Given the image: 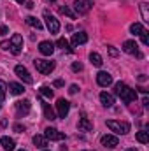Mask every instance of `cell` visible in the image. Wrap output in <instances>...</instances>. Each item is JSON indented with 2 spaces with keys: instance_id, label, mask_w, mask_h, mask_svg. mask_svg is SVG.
Returning a JSON list of instances; mask_svg holds the SVG:
<instances>
[{
  "instance_id": "6da1fadb",
  "label": "cell",
  "mask_w": 149,
  "mask_h": 151,
  "mask_svg": "<svg viewBox=\"0 0 149 151\" xmlns=\"http://www.w3.org/2000/svg\"><path fill=\"white\" fill-rule=\"evenodd\" d=\"M114 93L125 102V104H130V102H133L135 99H137V91L135 90H132L130 86H126L125 83H116L114 84Z\"/></svg>"
},
{
  "instance_id": "7a4b0ae2",
  "label": "cell",
  "mask_w": 149,
  "mask_h": 151,
  "mask_svg": "<svg viewBox=\"0 0 149 151\" xmlns=\"http://www.w3.org/2000/svg\"><path fill=\"white\" fill-rule=\"evenodd\" d=\"M107 127L111 128L114 134H117V135H125V134H128V132H130V123H126V121L109 119V121H107Z\"/></svg>"
},
{
  "instance_id": "3957f363",
  "label": "cell",
  "mask_w": 149,
  "mask_h": 151,
  "mask_svg": "<svg viewBox=\"0 0 149 151\" xmlns=\"http://www.w3.org/2000/svg\"><path fill=\"white\" fill-rule=\"evenodd\" d=\"M34 65L40 74H51L54 70V62H49V60H35Z\"/></svg>"
},
{
  "instance_id": "277c9868",
  "label": "cell",
  "mask_w": 149,
  "mask_h": 151,
  "mask_svg": "<svg viewBox=\"0 0 149 151\" xmlns=\"http://www.w3.org/2000/svg\"><path fill=\"white\" fill-rule=\"evenodd\" d=\"M9 49H11V53L12 55H19L21 53V49H23V37L19 35V34H14L11 40H9Z\"/></svg>"
},
{
  "instance_id": "5b68a950",
  "label": "cell",
  "mask_w": 149,
  "mask_h": 151,
  "mask_svg": "<svg viewBox=\"0 0 149 151\" xmlns=\"http://www.w3.org/2000/svg\"><path fill=\"white\" fill-rule=\"evenodd\" d=\"M44 18H46V25H47V30H49L51 34H58V32H60V21H58L54 16H51L47 11L44 12Z\"/></svg>"
},
{
  "instance_id": "8992f818",
  "label": "cell",
  "mask_w": 149,
  "mask_h": 151,
  "mask_svg": "<svg viewBox=\"0 0 149 151\" xmlns=\"http://www.w3.org/2000/svg\"><path fill=\"white\" fill-rule=\"evenodd\" d=\"M123 51L128 53V55H135V56L142 58V53L139 51V46H137L135 40H125V42H123Z\"/></svg>"
},
{
  "instance_id": "52a82bcc",
  "label": "cell",
  "mask_w": 149,
  "mask_h": 151,
  "mask_svg": "<svg viewBox=\"0 0 149 151\" xmlns=\"http://www.w3.org/2000/svg\"><path fill=\"white\" fill-rule=\"evenodd\" d=\"M14 72H16V76H18L23 83H27V84H32V83H34V77L30 76V72H28L23 65H16V67H14Z\"/></svg>"
},
{
  "instance_id": "ba28073f",
  "label": "cell",
  "mask_w": 149,
  "mask_h": 151,
  "mask_svg": "<svg viewBox=\"0 0 149 151\" xmlns=\"http://www.w3.org/2000/svg\"><path fill=\"white\" fill-rule=\"evenodd\" d=\"M14 107H16L18 118H23V116H27V114L30 113V100H18L14 104Z\"/></svg>"
},
{
  "instance_id": "9c48e42d",
  "label": "cell",
  "mask_w": 149,
  "mask_h": 151,
  "mask_svg": "<svg viewBox=\"0 0 149 151\" xmlns=\"http://www.w3.org/2000/svg\"><path fill=\"white\" fill-rule=\"evenodd\" d=\"M69 109H70V102H69V100H65V99H58V102H56L58 118H67Z\"/></svg>"
},
{
  "instance_id": "30bf717a",
  "label": "cell",
  "mask_w": 149,
  "mask_h": 151,
  "mask_svg": "<svg viewBox=\"0 0 149 151\" xmlns=\"http://www.w3.org/2000/svg\"><path fill=\"white\" fill-rule=\"evenodd\" d=\"M44 137L47 139V141H63L65 139V134H62V132H58L56 128H46L44 130Z\"/></svg>"
},
{
  "instance_id": "8fae6325",
  "label": "cell",
  "mask_w": 149,
  "mask_h": 151,
  "mask_svg": "<svg viewBox=\"0 0 149 151\" xmlns=\"http://www.w3.org/2000/svg\"><path fill=\"white\" fill-rule=\"evenodd\" d=\"M74 9H75L77 14H86L91 9V0H75Z\"/></svg>"
},
{
  "instance_id": "7c38bea8",
  "label": "cell",
  "mask_w": 149,
  "mask_h": 151,
  "mask_svg": "<svg viewBox=\"0 0 149 151\" xmlns=\"http://www.w3.org/2000/svg\"><path fill=\"white\" fill-rule=\"evenodd\" d=\"M39 51H40L44 56H51V55L54 53V44H53L51 40H42V42L39 44Z\"/></svg>"
},
{
  "instance_id": "4fadbf2b",
  "label": "cell",
  "mask_w": 149,
  "mask_h": 151,
  "mask_svg": "<svg viewBox=\"0 0 149 151\" xmlns=\"http://www.w3.org/2000/svg\"><path fill=\"white\" fill-rule=\"evenodd\" d=\"M100 141H102V146H105V148H109V150L116 148V146H117V142H119V141H117V137H116V135H111V134H105Z\"/></svg>"
},
{
  "instance_id": "5bb4252c",
  "label": "cell",
  "mask_w": 149,
  "mask_h": 151,
  "mask_svg": "<svg viewBox=\"0 0 149 151\" xmlns=\"http://www.w3.org/2000/svg\"><path fill=\"white\" fill-rule=\"evenodd\" d=\"M97 83L100 84V86H109V84H112V76L109 74V72H98L97 74Z\"/></svg>"
},
{
  "instance_id": "9a60e30c",
  "label": "cell",
  "mask_w": 149,
  "mask_h": 151,
  "mask_svg": "<svg viewBox=\"0 0 149 151\" xmlns=\"http://www.w3.org/2000/svg\"><path fill=\"white\" fill-rule=\"evenodd\" d=\"M77 127H79V130H82V132H90V130H93V123H91L84 114L81 116V119H79V125H77Z\"/></svg>"
},
{
  "instance_id": "2e32d148",
  "label": "cell",
  "mask_w": 149,
  "mask_h": 151,
  "mask_svg": "<svg viewBox=\"0 0 149 151\" xmlns=\"http://www.w3.org/2000/svg\"><path fill=\"white\" fill-rule=\"evenodd\" d=\"M100 102H102L104 107H112L114 106V97L111 93H107V91H102L100 93Z\"/></svg>"
},
{
  "instance_id": "e0dca14e",
  "label": "cell",
  "mask_w": 149,
  "mask_h": 151,
  "mask_svg": "<svg viewBox=\"0 0 149 151\" xmlns=\"http://www.w3.org/2000/svg\"><path fill=\"white\" fill-rule=\"evenodd\" d=\"M0 144H2V148L5 151H14L16 150V142H14V139H11V137H2V139H0Z\"/></svg>"
},
{
  "instance_id": "ac0fdd59",
  "label": "cell",
  "mask_w": 149,
  "mask_h": 151,
  "mask_svg": "<svg viewBox=\"0 0 149 151\" xmlns=\"http://www.w3.org/2000/svg\"><path fill=\"white\" fill-rule=\"evenodd\" d=\"M84 42H88L86 32H77V34L72 35V46H79V44H84Z\"/></svg>"
},
{
  "instance_id": "d6986e66",
  "label": "cell",
  "mask_w": 149,
  "mask_h": 151,
  "mask_svg": "<svg viewBox=\"0 0 149 151\" xmlns=\"http://www.w3.org/2000/svg\"><path fill=\"white\" fill-rule=\"evenodd\" d=\"M7 90H9V93H12V95H23V91H25L23 84H19V83H9Z\"/></svg>"
},
{
  "instance_id": "ffe728a7",
  "label": "cell",
  "mask_w": 149,
  "mask_h": 151,
  "mask_svg": "<svg viewBox=\"0 0 149 151\" xmlns=\"http://www.w3.org/2000/svg\"><path fill=\"white\" fill-rule=\"evenodd\" d=\"M42 111H44V118H46V119H49V121L56 119V114H54V111H53V107H51L49 104L42 102Z\"/></svg>"
},
{
  "instance_id": "44dd1931",
  "label": "cell",
  "mask_w": 149,
  "mask_h": 151,
  "mask_svg": "<svg viewBox=\"0 0 149 151\" xmlns=\"http://www.w3.org/2000/svg\"><path fill=\"white\" fill-rule=\"evenodd\" d=\"M135 139H137L139 142H142V144H148L149 142V134L146 132V130H140V132H137Z\"/></svg>"
},
{
  "instance_id": "7402d4cb",
  "label": "cell",
  "mask_w": 149,
  "mask_h": 151,
  "mask_svg": "<svg viewBox=\"0 0 149 151\" xmlns=\"http://www.w3.org/2000/svg\"><path fill=\"white\" fill-rule=\"evenodd\" d=\"M90 60H91V63H93L95 67H102V63H104V60H102V56H100L98 53H91V55H90Z\"/></svg>"
},
{
  "instance_id": "603a6c76",
  "label": "cell",
  "mask_w": 149,
  "mask_h": 151,
  "mask_svg": "<svg viewBox=\"0 0 149 151\" xmlns=\"http://www.w3.org/2000/svg\"><path fill=\"white\" fill-rule=\"evenodd\" d=\"M27 23H28L30 27L37 28V30H42V23H40V19H37V18H34V16H28V18H27Z\"/></svg>"
},
{
  "instance_id": "cb8c5ba5",
  "label": "cell",
  "mask_w": 149,
  "mask_h": 151,
  "mask_svg": "<svg viewBox=\"0 0 149 151\" xmlns=\"http://www.w3.org/2000/svg\"><path fill=\"white\" fill-rule=\"evenodd\" d=\"M34 144H35L37 148H46V146H47V139H46L44 135H35V137H34Z\"/></svg>"
},
{
  "instance_id": "d4e9b609",
  "label": "cell",
  "mask_w": 149,
  "mask_h": 151,
  "mask_svg": "<svg viewBox=\"0 0 149 151\" xmlns=\"http://www.w3.org/2000/svg\"><path fill=\"white\" fill-rule=\"evenodd\" d=\"M56 46H58V47H62V49H65L67 53H70V51H72V47L69 46V40H67V39H63V37H60V39H58Z\"/></svg>"
},
{
  "instance_id": "484cf974",
  "label": "cell",
  "mask_w": 149,
  "mask_h": 151,
  "mask_svg": "<svg viewBox=\"0 0 149 151\" xmlns=\"http://www.w3.org/2000/svg\"><path fill=\"white\" fill-rule=\"evenodd\" d=\"M60 12L65 14V16H69L70 19H75V14L72 12V9H70L69 5H60Z\"/></svg>"
},
{
  "instance_id": "4316f807",
  "label": "cell",
  "mask_w": 149,
  "mask_h": 151,
  "mask_svg": "<svg viewBox=\"0 0 149 151\" xmlns=\"http://www.w3.org/2000/svg\"><path fill=\"white\" fill-rule=\"evenodd\" d=\"M39 91H40L42 97H46V99H53V90H51L49 86H40Z\"/></svg>"
},
{
  "instance_id": "83f0119b",
  "label": "cell",
  "mask_w": 149,
  "mask_h": 151,
  "mask_svg": "<svg viewBox=\"0 0 149 151\" xmlns=\"http://www.w3.org/2000/svg\"><path fill=\"white\" fill-rule=\"evenodd\" d=\"M144 28H142V25L140 23H133L132 27H130V32L133 34V35H140V32H142Z\"/></svg>"
},
{
  "instance_id": "f1b7e54d",
  "label": "cell",
  "mask_w": 149,
  "mask_h": 151,
  "mask_svg": "<svg viewBox=\"0 0 149 151\" xmlns=\"http://www.w3.org/2000/svg\"><path fill=\"white\" fill-rule=\"evenodd\" d=\"M140 12H142V19L144 21H149V14H148V4H140Z\"/></svg>"
},
{
  "instance_id": "f546056e",
  "label": "cell",
  "mask_w": 149,
  "mask_h": 151,
  "mask_svg": "<svg viewBox=\"0 0 149 151\" xmlns=\"http://www.w3.org/2000/svg\"><path fill=\"white\" fill-rule=\"evenodd\" d=\"M5 90H7V84L4 81H0V102L5 99Z\"/></svg>"
},
{
  "instance_id": "4dcf8cb0",
  "label": "cell",
  "mask_w": 149,
  "mask_h": 151,
  "mask_svg": "<svg viewBox=\"0 0 149 151\" xmlns=\"http://www.w3.org/2000/svg\"><path fill=\"white\" fill-rule=\"evenodd\" d=\"M140 39H142V44L148 46L149 44V32L148 30H142V32H140Z\"/></svg>"
},
{
  "instance_id": "1f68e13d",
  "label": "cell",
  "mask_w": 149,
  "mask_h": 151,
  "mask_svg": "<svg viewBox=\"0 0 149 151\" xmlns=\"http://www.w3.org/2000/svg\"><path fill=\"white\" fill-rule=\"evenodd\" d=\"M72 70H74V72L82 70V63H81V62H74V63H72Z\"/></svg>"
},
{
  "instance_id": "d6a6232c",
  "label": "cell",
  "mask_w": 149,
  "mask_h": 151,
  "mask_svg": "<svg viewBox=\"0 0 149 151\" xmlns=\"http://www.w3.org/2000/svg\"><path fill=\"white\" fill-rule=\"evenodd\" d=\"M14 130H16L18 134H23V132H25V125H19V123H16V125H14Z\"/></svg>"
},
{
  "instance_id": "836d02e7",
  "label": "cell",
  "mask_w": 149,
  "mask_h": 151,
  "mask_svg": "<svg viewBox=\"0 0 149 151\" xmlns=\"http://www.w3.org/2000/svg\"><path fill=\"white\" fill-rule=\"evenodd\" d=\"M77 90H79V88H77V84H72V86L69 88V93H70V95H75V93H77Z\"/></svg>"
},
{
  "instance_id": "e575fe53",
  "label": "cell",
  "mask_w": 149,
  "mask_h": 151,
  "mask_svg": "<svg viewBox=\"0 0 149 151\" xmlns=\"http://www.w3.org/2000/svg\"><path fill=\"white\" fill-rule=\"evenodd\" d=\"M9 46H11V44H9V42H5V40H2V42H0V47H2V49H9Z\"/></svg>"
},
{
  "instance_id": "d590c367",
  "label": "cell",
  "mask_w": 149,
  "mask_h": 151,
  "mask_svg": "<svg viewBox=\"0 0 149 151\" xmlns=\"http://www.w3.org/2000/svg\"><path fill=\"white\" fill-rule=\"evenodd\" d=\"M109 53H111V56H117V49H114L112 46H109Z\"/></svg>"
},
{
  "instance_id": "8d00e7d4",
  "label": "cell",
  "mask_w": 149,
  "mask_h": 151,
  "mask_svg": "<svg viewBox=\"0 0 149 151\" xmlns=\"http://www.w3.org/2000/svg\"><path fill=\"white\" fill-rule=\"evenodd\" d=\"M0 35H7V27H2L0 28Z\"/></svg>"
},
{
  "instance_id": "74e56055",
  "label": "cell",
  "mask_w": 149,
  "mask_h": 151,
  "mask_svg": "<svg viewBox=\"0 0 149 151\" xmlns=\"http://www.w3.org/2000/svg\"><path fill=\"white\" fill-rule=\"evenodd\" d=\"M54 86H63V81H62V79H56V81H54Z\"/></svg>"
},
{
  "instance_id": "f35d334b",
  "label": "cell",
  "mask_w": 149,
  "mask_h": 151,
  "mask_svg": "<svg viewBox=\"0 0 149 151\" xmlns=\"http://www.w3.org/2000/svg\"><path fill=\"white\" fill-rule=\"evenodd\" d=\"M142 104H144V106H148L149 104V99L146 97V95H144V99H142Z\"/></svg>"
},
{
  "instance_id": "ab89813d",
  "label": "cell",
  "mask_w": 149,
  "mask_h": 151,
  "mask_svg": "<svg viewBox=\"0 0 149 151\" xmlns=\"http://www.w3.org/2000/svg\"><path fill=\"white\" fill-rule=\"evenodd\" d=\"M16 2H18V4H25L27 0H16Z\"/></svg>"
},
{
  "instance_id": "60d3db41",
  "label": "cell",
  "mask_w": 149,
  "mask_h": 151,
  "mask_svg": "<svg viewBox=\"0 0 149 151\" xmlns=\"http://www.w3.org/2000/svg\"><path fill=\"white\" fill-rule=\"evenodd\" d=\"M126 151H139V150H135V148H128Z\"/></svg>"
},
{
  "instance_id": "b9f144b4",
  "label": "cell",
  "mask_w": 149,
  "mask_h": 151,
  "mask_svg": "<svg viewBox=\"0 0 149 151\" xmlns=\"http://www.w3.org/2000/svg\"><path fill=\"white\" fill-rule=\"evenodd\" d=\"M0 109H2V102H0Z\"/></svg>"
},
{
  "instance_id": "7bdbcfd3",
  "label": "cell",
  "mask_w": 149,
  "mask_h": 151,
  "mask_svg": "<svg viewBox=\"0 0 149 151\" xmlns=\"http://www.w3.org/2000/svg\"><path fill=\"white\" fill-rule=\"evenodd\" d=\"M49 2H54V0H49Z\"/></svg>"
},
{
  "instance_id": "ee69618b",
  "label": "cell",
  "mask_w": 149,
  "mask_h": 151,
  "mask_svg": "<svg viewBox=\"0 0 149 151\" xmlns=\"http://www.w3.org/2000/svg\"><path fill=\"white\" fill-rule=\"evenodd\" d=\"M19 151H25V150H19Z\"/></svg>"
},
{
  "instance_id": "f6af8a7d",
  "label": "cell",
  "mask_w": 149,
  "mask_h": 151,
  "mask_svg": "<svg viewBox=\"0 0 149 151\" xmlns=\"http://www.w3.org/2000/svg\"><path fill=\"white\" fill-rule=\"evenodd\" d=\"M44 151H47V150H44Z\"/></svg>"
},
{
  "instance_id": "bcb514c9",
  "label": "cell",
  "mask_w": 149,
  "mask_h": 151,
  "mask_svg": "<svg viewBox=\"0 0 149 151\" xmlns=\"http://www.w3.org/2000/svg\"><path fill=\"white\" fill-rule=\"evenodd\" d=\"M84 151H86V150H84Z\"/></svg>"
}]
</instances>
